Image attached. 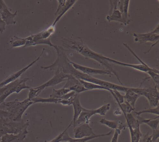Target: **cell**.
<instances>
[{
    "instance_id": "cell-1",
    "label": "cell",
    "mask_w": 159,
    "mask_h": 142,
    "mask_svg": "<svg viewBox=\"0 0 159 142\" xmlns=\"http://www.w3.org/2000/svg\"><path fill=\"white\" fill-rule=\"evenodd\" d=\"M54 48L57 53V58L55 61L49 66H41L42 69L44 70L49 69L51 70H56L57 68H59L65 73L71 75L77 79L94 83L113 90H116L119 92H125L129 88V87H125L124 86L119 85L106 80L96 78L93 76L84 73L76 70L70 63V60L68 58L65 52V50L62 47L56 45Z\"/></svg>"
},
{
    "instance_id": "cell-2",
    "label": "cell",
    "mask_w": 159,
    "mask_h": 142,
    "mask_svg": "<svg viewBox=\"0 0 159 142\" xmlns=\"http://www.w3.org/2000/svg\"><path fill=\"white\" fill-rule=\"evenodd\" d=\"M62 42L63 45L66 48L70 49L87 59H91L97 62L104 66L106 70L111 72L113 75H115L117 78L121 85L124 86L120 80L118 74L113 69L110 63L107 60V57L92 50L84 43L80 38V40H77L70 38H63Z\"/></svg>"
},
{
    "instance_id": "cell-3",
    "label": "cell",
    "mask_w": 159,
    "mask_h": 142,
    "mask_svg": "<svg viewBox=\"0 0 159 142\" xmlns=\"http://www.w3.org/2000/svg\"><path fill=\"white\" fill-rule=\"evenodd\" d=\"M33 104V102L27 98L22 102L16 99L11 102L2 103L0 105V109L8 112L11 120L21 121L23 120V116L25 112Z\"/></svg>"
},
{
    "instance_id": "cell-4",
    "label": "cell",
    "mask_w": 159,
    "mask_h": 142,
    "mask_svg": "<svg viewBox=\"0 0 159 142\" xmlns=\"http://www.w3.org/2000/svg\"><path fill=\"white\" fill-rule=\"evenodd\" d=\"M29 125L28 121L25 122L24 120L15 121L8 118H0V139L7 134H18L27 129Z\"/></svg>"
},
{
    "instance_id": "cell-5",
    "label": "cell",
    "mask_w": 159,
    "mask_h": 142,
    "mask_svg": "<svg viewBox=\"0 0 159 142\" xmlns=\"http://www.w3.org/2000/svg\"><path fill=\"white\" fill-rule=\"evenodd\" d=\"M55 71V74L50 80L39 87L35 88L36 89H39L40 92H41L44 89L48 87L56 86L60 84L61 82L66 81L69 74L65 73L59 68H57Z\"/></svg>"
},
{
    "instance_id": "cell-6",
    "label": "cell",
    "mask_w": 159,
    "mask_h": 142,
    "mask_svg": "<svg viewBox=\"0 0 159 142\" xmlns=\"http://www.w3.org/2000/svg\"><path fill=\"white\" fill-rule=\"evenodd\" d=\"M55 32V26L52 24L48 28L36 34L31 35L27 37V42L24 47L33 46L34 42L41 39H46L50 38V36Z\"/></svg>"
},
{
    "instance_id": "cell-7",
    "label": "cell",
    "mask_w": 159,
    "mask_h": 142,
    "mask_svg": "<svg viewBox=\"0 0 159 142\" xmlns=\"http://www.w3.org/2000/svg\"><path fill=\"white\" fill-rule=\"evenodd\" d=\"M57 2L58 7L55 13L56 18L52 24L54 26H55L64 15L77 2V1H57Z\"/></svg>"
},
{
    "instance_id": "cell-8",
    "label": "cell",
    "mask_w": 159,
    "mask_h": 142,
    "mask_svg": "<svg viewBox=\"0 0 159 142\" xmlns=\"http://www.w3.org/2000/svg\"><path fill=\"white\" fill-rule=\"evenodd\" d=\"M70 63L76 70H78L84 73L89 75L93 76L94 74L113 75L111 72L109 70H106V69H98L91 68V67H87V66L78 64L76 63L73 62L71 60H70Z\"/></svg>"
},
{
    "instance_id": "cell-9",
    "label": "cell",
    "mask_w": 159,
    "mask_h": 142,
    "mask_svg": "<svg viewBox=\"0 0 159 142\" xmlns=\"http://www.w3.org/2000/svg\"><path fill=\"white\" fill-rule=\"evenodd\" d=\"M44 50H45V49L43 48V50L42 51L41 53L40 54V55L37 58V59H36L33 61L30 64H29L27 65L26 66L24 67V68L21 69V70L17 71L16 73L12 74L11 75L9 76V77H8L6 79H4V80L2 81L1 82H0V88H1V87H3V86H5V85L11 83V82H13V81H15V80H17V79H18L22 75V74L25 73L26 71H27V70L28 69H29L30 67H31L32 65H34L36 62H37V61H38L40 59L41 57V56H42L43 54Z\"/></svg>"
},
{
    "instance_id": "cell-10",
    "label": "cell",
    "mask_w": 159,
    "mask_h": 142,
    "mask_svg": "<svg viewBox=\"0 0 159 142\" xmlns=\"http://www.w3.org/2000/svg\"><path fill=\"white\" fill-rule=\"evenodd\" d=\"M21 79L18 78L13 82L0 88V105L5 102V100L10 95L16 92V88L21 82Z\"/></svg>"
},
{
    "instance_id": "cell-11",
    "label": "cell",
    "mask_w": 159,
    "mask_h": 142,
    "mask_svg": "<svg viewBox=\"0 0 159 142\" xmlns=\"http://www.w3.org/2000/svg\"><path fill=\"white\" fill-rule=\"evenodd\" d=\"M133 36L134 37V41L140 44L151 42L156 44L159 40V34L154 33L152 31L145 33H134Z\"/></svg>"
},
{
    "instance_id": "cell-12",
    "label": "cell",
    "mask_w": 159,
    "mask_h": 142,
    "mask_svg": "<svg viewBox=\"0 0 159 142\" xmlns=\"http://www.w3.org/2000/svg\"><path fill=\"white\" fill-rule=\"evenodd\" d=\"M96 135L89 123H84L74 128V136L76 139L95 136Z\"/></svg>"
},
{
    "instance_id": "cell-13",
    "label": "cell",
    "mask_w": 159,
    "mask_h": 142,
    "mask_svg": "<svg viewBox=\"0 0 159 142\" xmlns=\"http://www.w3.org/2000/svg\"><path fill=\"white\" fill-rule=\"evenodd\" d=\"M118 1H109L110 7L109 14L106 17V19L109 21H118L123 24L121 14L117 8Z\"/></svg>"
},
{
    "instance_id": "cell-14",
    "label": "cell",
    "mask_w": 159,
    "mask_h": 142,
    "mask_svg": "<svg viewBox=\"0 0 159 142\" xmlns=\"http://www.w3.org/2000/svg\"><path fill=\"white\" fill-rule=\"evenodd\" d=\"M130 1L120 0L118 1L117 8L121 14L124 25H127L131 22V19L129 13Z\"/></svg>"
},
{
    "instance_id": "cell-15",
    "label": "cell",
    "mask_w": 159,
    "mask_h": 142,
    "mask_svg": "<svg viewBox=\"0 0 159 142\" xmlns=\"http://www.w3.org/2000/svg\"><path fill=\"white\" fill-rule=\"evenodd\" d=\"M145 97L147 98L151 107H156L159 105V95L158 87L147 88Z\"/></svg>"
},
{
    "instance_id": "cell-16",
    "label": "cell",
    "mask_w": 159,
    "mask_h": 142,
    "mask_svg": "<svg viewBox=\"0 0 159 142\" xmlns=\"http://www.w3.org/2000/svg\"><path fill=\"white\" fill-rule=\"evenodd\" d=\"M94 115H95L94 109H88L83 107L77 120L73 124V128L84 123H89L91 117Z\"/></svg>"
},
{
    "instance_id": "cell-17",
    "label": "cell",
    "mask_w": 159,
    "mask_h": 142,
    "mask_svg": "<svg viewBox=\"0 0 159 142\" xmlns=\"http://www.w3.org/2000/svg\"><path fill=\"white\" fill-rule=\"evenodd\" d=\"M107 60L110 63H114L115 64H118V65H121V66H126V67H131L133 69H135L138 71H140V72H144L147 73V72L149 71H155L157 69L155 68H152L149 66H145L141 64H132L125 63L121 62L119 61L113 59L111 58L107 57Z\"/></svg>"
},
{
    "instance_id": "cell-18",
    "label": "cell",
    "mask_w": 159,
    "mask_h": 142,
    "mask_svg": "<svg viewBox=\"0 0 159 142\" xmlns=\"http://www.w3.org/2000/svg\"><path fill=\"white\" fill-rule=\"evenodd\" d=\"M112 131H111L107 133L103 134L96 135L95 136H89V137H84V138H71L69 136L67 132V130L66 131L63 135L62 138V142H87V141H90L94 138H98V137H103V136H108L112 133Z\"/></svg>"
},
{
    "instance_id": "cell-19",
    "label": "cell",
    "mask_w": 159,
    "mask_h": 142,
    "mask_svg": "<svg viewBox=\"0 0 159 142\" xmlns=\"http://www.w3.org/2000/svg\"><path fill=\"white\" fill-rule=\"evenodd\" d=\"M28 133V131L27 129H25L18 134H7L1 137L0 142H22L26 138Z\"/></svg>"
},
{
    "instance_id": "cell-20",
    "label": "cell",
    "mask_w": 159,
    "mask_h": 142,
    "mask_svg": "<svg viewBox=\"0 0 159 142\" xmlns=\"http://www.w3.org/2000/svg\"><path fill=\"white\" fill-rule=\"evenodd\" d=\"M17 13L18 11H16L14 13H12L8 7L1 12L0 17L4 21L6 25H14L16 23L15 18L17 16Z\"/></svg>"
},
{
    "instance_id": "cell-21",
    "label": "cell",
    "mask_w": 159,
    "mask_h": 142,
    "mask_svg": "<svg viewBox=\"0 0 159 142\" xmlns=\"http://www.w3.org/2000/svg\"><path fill=\"white\" fill-rule=\"evenodd\" d=\"M137 119L138 120L140 124H145L150 127L152 130L158 129L159 124V116L153 119H145L140 116H137Z\"/></svg>"
},
{
    "instance_id": "cell-22",
    "label": "cell",
    "mask_w": 159,
    "mask_h": 142,
    "mask_svg": "<svg viewBox=\"0 0 159 142\" xmlns=\"http://www.w3.org/2000/svg\"><path fill=\"white\" fill-rule=\"evenodd\" d=\"M72 105L73 106V110H74L73 120L72 121V124H73L77 120L78 117L80 114L81 112L82 111L83 108L81 104L80 100V96L79 94H77L75 98H74Z\"/></svg>"
},
{
    "instance_id": "cell-23",
    "label": "cell",
    "mask_w": 159,
    "mask_h": 142,
    "mask_svg": "<svg viewBox=\"0 0 159 142\" xmlns=\"http://www.w3.org/2000/svg\"><path fill=\"white\" fill-rule=\"evenodd\" d=\"M139 97L140 96L138 94L131 90V88H129L124 95L125 101L130 104L134 108H135L136 102Z\"/></svg>"
},
{
    "instance_id": "cell-24",
    "label": "cell",
    "mask_w": 159,
    "mask_h": 142,
    "mask_svg": "<svg viewBox=\"0 0 159 142\" xmlns=\"http://www.w3.org/2000/svg\"><path fill=\"white\" fill-rule=\"evenodd\" d=\"M126 120V124L127 126H130L133 129H135L138 127H140V124L138 120L135 117L132 113L125 114L124 112H122Z\"/></svg>"
},
{
    "instance_id": "cell-25",
    "label": "cell",
    "mask_w": 159,
    "mask_h": 142,
    "mask_svg": "<svg viewBox=\"0 0 159 142\" xmlns=\"http://www.w3.org/2000/svg\"><path fill=\"white\" fill-rule=\"evenodd\" d=\"M81 84L87 90H105L111 92L112 90L109 89L105 87H102L100 85H97V84H94V83H91V82H87V81H84V80L79 79Z\"/></svg>"
},
{
    "instance_id": "cell-26",
    "label": "cell",
    "mask_w": 159,
    "mask_h": 142,
    "mask_svg": "<svg viewBox=\"0 0 159 142\" xmlns=\"http://www.w3.org/2000/svg\"><path fill=\"white\" fill-rule=\"evenodd\" d=\"M27 42V37L22 38L17 36H14L10 40L11 47L12 48H17L19 47H25Z\"/></svg>"
},
{
    "instance_id": "cell-27",
    "label": "cell",
    "mask_w": 159,
    "mask_h": 142,
    "mask_svg": "<svg viewBox=\"0 0 159 142\" xmlns=\"http://www.w3.org/2000/svg\"><path fill=\"white\" fill-rule=\"evenodd\" d=\"M70 90L69 89L65 88H61L58 89H53L52 94L50 95L51 98H56V99H61L64 95H66L68 92H70Z\"/></svg>"
},
{
    "instance_id": "cell-28",
    "label": "cell",
    "mask_w": 159,
    "mask_h": 142,
    "mask_svg": "<svg viewBox=\"0 0 159 142\" xmlns=\"http://www.w3.org/2000/svg\"><path fill=\"white\" fill-rule=\"evenodd\" d=\"M61 99H56V98H42V97H38L32 100V102L33 103H59Z\"/></svg>"
},
{
    "instance_id": "cell-29",
    "label": "cell",
    "mask_w": 159,
    "mask_h": 142,
    "mask_svg": "<svg viewBox=\"0 0 159 142\" xmlns=\"http://www.w3.org/2000/svg\"><path fill=\"white\" fill-rule=\"evenodd\" d=\"M135 114L136 116H140V115L145 113H149V114H153L159 116V105L157 106L156 107H150V108L146 109L142 111H139V112H135Z\"/></svg>"
},
{
    "instance_id": "cell-30",
    "label": "cell",
    "mask_w": 159,
    "mask_h": 142,
    "mask_svg": "<svg viewBox=\"0 0 159 142\" xmlns=\"http://www.w3.org/2000/svg\"><path fill=\"white\" fill-rule=\"evenodd\" d=\"M99 122L103 125H106L108 128L112 130H116L118 128V121L108 120L105 118H102L100 120Z\"/></svg>"
},
{
    "instance_id": "cell-31",
    "label": "cell",
    "mask_w": 159,
    "mask_h": 142,
    "mask_svg": "<svg viewBox=\"0 0 159 142\" xmlns=\"http://www.w3.org/2000/svg\"><path fill=\"white\" fill-rule=\"evenodd\" d=\"M80 82L79 81V79H77L76 78L74 77L71 75H70L68 78L66 80V83L65 84V86L63 88H67L69 89L70 88L77 85V84H80Z\"/></svg>"
},
{
    "instance_id": "cell-32",
    "label": "cell",
    "mask_w": 159,
    "mask_h": 142,
    "mask_svg": "<svg viewBox=\"0 0 159 142\" xmlns=\"http://www.w3.org/2000/svg\"><path fill=\"white\" fill-rule=\"evenodd\" d=\"M110 107L111 104L110 103L103 105L100 107L94 109L95 115L98 114L100 116H105L110 109Z\"/></svg>"
},
{
    "instance_id": "cell-33",
    "label": "cell",
    "mask_w": 159,
    "mask_h": 142,
    "mask_svg": "<svg viewBox=\"0 0 159 142\" xmlns=\"http://www.w3.org/2000/svg\"><path fill=\"white\" fill-rule=\"evenodd\" d=\"M119 105L121 110L122 112H124L125 114L131 113L132 112L135 111V108H134L130 104L128 103L126 101H125L123 103Z\"/></svg>"
},
{
    "instance_id": "cell-34",
    "label": "cell",
    "mask_w": 159,
    "mask_h": 142,
    "mask_svg": "<svg viewBox=\"0 0 159 142\" xmlns=\"http://www.w3.org/2000/svg\"><path fill=\"white\" fill-rule=\"evenodd\" d=\"M30 78H23L21 79V82H20L17 88H16V93H18L21 92L23 90L25 89H29L31 87L30 86H28L26 84V82L29 80Z\"/></svg>"
},
{
    "instance_id": "cell-35",
    "label": "cell",
    "mask_w": 159,
    "mask_h": 142,
    "mask_svg": "<svg viewBox=\"0 0 159 142\" xmlns=\"http://www.w3.org/2000/svg\"><path fill=\"white\" fill-rule=\"evenodd\" d=\"M147 73L155 82V86L158 87L159 82V71L158 70L155 71H149Z\"/></svg>"
},
{
    "instance_id": "cell-36",
    "label": "cell",
    "mask_w": 159,
    "mask_h": 142,
    "mask_svg": "<svg viewBox=\"0 0 159 142\" xmlns=\"http://www.w3.org/2000/svg\"><path fill=\"white\" fill-rule=\"evenodd\" d=\"M41 92L38 89H36L35 88H30L29 89V92L27 99L30 101H31L39 96V94Z\"/></svg>"
},
{
    "instance_id": "cell-37",
    "label": "cell",
    "mask_w": 159,
    "mask_h": 142,
    "mask_svg": "<svg viewBox=\"0 0 159 142\" xmlns=\"http://www.w3.org/2000/svg\"><path fill=\"white\" fill-rule=\"evenodd\" d=\"M69 89L70 90V91L75 92L76 93L78 94L81 93V92H84L88 91L81 84V83L73 86V87L70 88Z\"/></svg>"
},
{
    "instance_id": "cell-38",
    "label": "cell",
    "mask_w": 159,
    "mask_h": 142,
    "mask_svg": "<svg viewBox=\"0 0 159 142\" xmlns=\"http://www.w3.org/2000/svg\"><path fill=\"white\" fill-rule=\"evenodd\" d=\"M72 124V121H71V122L70 123L68 126L66 128V129H65V130H64L62 133H61L60 134L58 135L57 137H56L55 138H54L53 139L51 140V141H49V142H48V141H44V142H62V137H63V135H64V133H65V132H66V131H67L68 130L69 128L71 126Z\"/></svg>"
},
{
    "instance_id": "cell-39",
    "label": "cell",
    "mask_w": 159,
    "mask_h": 142,
    "mask_svg": "<svg viewBox=\"0 0 159 142\" xmlns=\"http://www.w3.org/2000/svg\"><path fill=\"white\" fill-rule=\"evenodd\" d=\"M139 142H152L151 135H149V132L147 133L146 134H142Z\"/></svg>"
},
{
    "instance_id": "cell-40",
    "label": "cell",
    "mask_w": 159,
    "mask_h": 142,
    "mask_svg": "<svg viewBox=\"0 0 159 142\" xmlns=\"http://www.w3.org/2000/svg\"><path fill=\"white\" fill-rule=\"evenodd\" d=\"M122 130L120 129H117L115 130L114 134L112 136L111 142H118V138H119V135L121 133Z\"/></svg>"
},
{
    "instance_id": "cell-41",
    "label": "cell",
    "mask_w": 159,
    "mask_h": 142,
    "mask_svg": "<svg viewBox=\"0 0 159 142\" xmlns=\"http://www.w3.org/2000/svg\"><path fill=\"white\" fill-rule=\"evenodd\" d=\"M152 140V142H155L157 141L159 137V129L156 130H152V134L151 135Z\"/></svg>"
},
{
    "instance_id": "cell-42",
    "label": "cell",
    "mask_w": 159,
    "mask_h": 142,
    "mask_svg": "<svg viewBox=\"0 0 159 142\" xmlns=\"http://www.w3.org/2000/svg\"><path fill=\"white\" fill-rule=\"evenodd\" d=\"M6 23L0 17V32L3 33V32L6 30Z\"/></svg>"
},
{
    "instance_id": "cell-43",
    "label": "cell",
    "mask_w": 159,
    "mask_h": 142,
    "mask_svg": "<svg viewBox=\"0 0 159 142\" xmlns=\"http://www.w3.org/2000/svg\"><path fill=\"white\" fill-rule=\"evenodd\" d=\"M0 118H8L10 119V115L8 112L0 109Z\"/></svg>"
},
{
    "instance_id": "cell-44",
    "label": "cell",
    "mask_w": 159,
    "mask_h": 142,
    "mask_svg": "<svg viewBox=\"0 0 159 142\" xmlns=\"http://www.w3.org/2000/svg\"><path fill=\"white\" fill-rule=\"evenodd\" d=\"M8 7L7 6L4 1H2V0H0V15H1V12L5 8H7Z\"/></svg>"
},
{
    "instance_id": "cell-45",
    "label": "cell",
    "mask_w": 159,
    "mask_h": 142,
    "mask_svg": "<svg viewBox=\"0 0 159 142\" xmlns=\"http://www.w3.org/2000/svg\"><path fill=\"white\" fill-rule=\"evenodd\" d=\"M122 111H121V109L119 108H117L114 111H113V114L115 116H120L122 114Z\"/></svg>"
},
{
    "instance_id": "cell-46",
    "label": "cell",
    "mask_w": 159,
    "mask_h": 142,
    "mask_svg": "<svg viewBox=\"0 0 159 142\" xmlns=\"http://www.w3.org/2000/svg\"></svg>"
}]
</instances>
